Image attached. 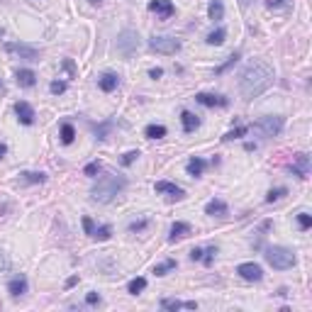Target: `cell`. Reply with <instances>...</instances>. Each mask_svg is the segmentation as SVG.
Returning <instances> with one entry per match:
<instances>
[{
	"mask_svg": "<svg viewBox=\"0 0 312 312\" xmlns=\"http://www.w3.org/2000/svg\"><path fill=\"white\" fill-rule=\"evenodd\" d=\"M271 83H273V68L263 61H251L239 78V90L244 100H251V98H258Z\"/></svg>",
	"mask_w": 312,
	"mask_h": 312,
	"instance_id": "obj_1",
	"label": "cell"
},
{
	"mask_svg": "<svg viewBox=\"0 0 312 312\" xmlns=\"http://www.w3.org/2000/svg\"><path fill=\"white\" fill-rule=\"evenodd\" d=\"M127 186V178L125 176H115V173H110V176H103L93 190H90V195H93V200H98V202H110L122 188Z\"/></svg>",
	"mask_w": 312,
	"mask_h": 312,
	"instance_id": "obj_2",
	"label": "cell"
},
{
	"mask_svg": "<svg viewBox=\"0 0 312 312\" xmlns=\"http://www.w3.org/2000/svg\"><path fill=\"white\" fill-rule=\"evenodd\" d=\"M266 261L278 271H288L295 266V254L285 247H271V249H266Z\"/></svg>",
	"mask_w": 312,
	"mask_h": 312,
	"instance_id": "obj_3",
	"label": "cell"
},
{
	"mask_svg": "<svg viewBox=\"0 0 312 312\" xmlns=\"http://www.w3.org/2000/svg\"><path fill=\"white\" fill-rule=\"evenodd\" d=\"M149 49L156 52V54L171 57V54H178L181 52V42L173 39V37H151L149 39Z\"/></svg>",
	"mask_w": 312,
	"mask_h": 312,
	"instance_id": "obj_4",
	"label": "cell"
},
{
	"mask_svg": "<svg viewBox=\"0 0 312 312\" xmlns=\"http://www.w3.org/2000/svg\"><path fill=\"white\" fill-rule=\"evenodd\" d=\"M283 117L281 115H266V117H261L258 122H256V129L263 134V137H276V134H281L283 132Z\"/></svg>",
	"mask_w": 312,
	"mask_h": 312,
	"instance_id": "obj_5",
	"label": "cell"
},
{
	"mask_svg": "<svg viewBox=\"0 0 312 312\" xmlns=\"http://www.w3.org/2000/svg\"><path fill=\"white\" fill-rule=\"evenodd\" d=\"M137 49H139V34L132 32V29L120 32V37H117V52H120L122 57H132Z\"/></svg>",
	"mask_w": 312,
	"mask_h": 312,
	"instance_id": "obj_6",
	"label": "cell"
},
{
	"mask_svg": "<svg viewBox=\"0 0 312 312\" xmlns=\"http://www.w3.org/2000/svg\"><path fill=\"white\" fill-rule=\"evenodd\" d=\"M5 52H7V54H15V57H20V59H27V61H37V59H39V52H37V49H32V47H27V44H17V42H7V44H5Z\"/></svg>",
	"mask_w": 312,
	"mask_h": 312,
	"instance_id": "obj_7",
	"label": "cell"
},
{
	"mask_svg": "<svg viewBox=\"0 0 312 312\" xmlns=\"http://www.w3.org/2000/svg\"><path fill=\"white\" fill-rule=\"evenodd\" d=\"M237 273H239L244 281H261V278H263V271H261V266H258V263H254V261L239 263V266H237Z\"/></svg>",
	"mask_w": 312,
	"mask_h": 312,
	"instance_id": "obj_8",
	"label": "cell"
},
{
	"mask_svg": "<svg viewBox=\"0 0 312 312\" xmlns=\"http://www.w3.org/2000/svg\"><path fill=\"white\" fill-rule=\"evenodd\" d=\"M149 10L156 12L161 20H169V17L176 15V7H173L171 0H151V2H149Z\"/></svg>",
	"mask_w": 312,
	"mask_h": 312,
	"instance_id": "obj_9",
	"label": "cell"
},
{
	"mask_svg": "<svg viewBox=\"0 0 312 312\" xmlns=\"http://www.w3.org/2000/svg\"><path fill=\"white\" fill-rule=\"evenodd\" d=\"M195 100L200 105H205V108H227L229 105V100L225 95H212V93H198Z\"/></svg>",
	"mask_w": 312,
	"mask_h": 312,
	"instance_id": "obj_10",
	"label": "cell"
},
{
	"mask_svg": "<svg viewBox=\"0 0 312 312\" xmlns=\"http://www.w3.org/2000/svg\"><path fill=\"white\" fill-rule=\"evenodd\" d=\"M290 171L298 178H308V173H310V156L308 154H298L293 159V164H290Z\"/></svg>",
	"mask_w": 312,
	"mask_h": 312,
	"instance_id": "obj_11",
	"label": "cell"
},
{
	"mask_svg": "<svg viewBox=\"0 0 312 312\" xmlns=\"http://www.w3.org/2000/svg\"><path fill=\"white\" fill-rule=\"evenodd\" d=\"M15 113H17V120H20L22 125H32V122H34V110H32L29 103H25V100L15 103Z\"/></svg>",
	"mask_w": 312,
	"mask_h": 312,
	"instance_id": "obj_12",
	"label": "cell"
},
{
	"mask_svg": "<svg viewBox=\"0 0 312 312\" xmlns=\"http://www.w3.org/2000/svg\"><path fill=\"white\" fill-rule=\"evenodd\" d=\"M205 212L212 215V217H227V215H229L227 202H225V200H217V198H212V200L205 205Z\"/></svg>",
	"mask_w": 312,
	"mask_h": 312,
	"instance_id": "obj_13",
	"label": "cell"
},
{
	"mask_svg": "<svg viewBox=\"0 0 312 312\" xmlns=\"http://www.w3.org/2000/svg\"><path fill=\"white\" fill-rule=\"evenodd\" d=\"M98 85H100V90H105V93H113L117 85H120V76L117 73H103L100 78H98Z\"/></svg>",
	"mask_w": 312,
	"mask_h": 312,
	"instance_id": "obj_14",
	"label": "cell"
},
{
	"mask_svg": "<svg viewBox=\"0 0 312 312\" xmlns=\"http://www.w3.org/2000/svg\"><path fill=\"white\" fill-rule=\"evenodd\" d=\"M156 193H169V195L176 198V200L186 198V190H183V188H178L176 183H169V181H159V183H156Z\"/></svg>",
	"mask_w": 312,
	"mask_h": 312,
	"instance_id": "obj_15",
	"label": "cell"
},
{
	"mask_svg": "<svg viewBox=\"0 0 312 312\" xmlns=\"http://www.w3.org/2000/svg\"><path fill=\"white\" fill-rule=\"evenodd\" d=\"M7 290H10V295H12V298L25 295V293H27V278H25V276H15V278L7 283Z\"/></svg>",
	"mask_w": 312,
	"mask_h": 312,
	"instance_id": "obj_16",
	"label": "cell"
},
{
	"mask_svg": "<svg viewBox=\"0 0 312 312\" xmlns=\"http://www.w3.org/2000/svg\"><path fill=\"white\" fill-rule=\"evenodd\" d=\"M17 83H20L22 88H32V85L37 83V73L29 71V68H20V71H17Z\"/></svg>",
	"mask_w": 312,
	"mask_h": 312,
	"instance_id": "obj_17",
	"label": "cell"
},
{
	"mask_svg": "<svg viewBox=\"0 0 312 312\" xmlns=\"http://www.w3.org/2000/svg\"><path fill=\"white\" fill-rule=\"evenodd\" d=\"M190 234V225L188 222H173L171 225V234H169V239L171 242H176V239H183Z\"/></svg>",
	"mask_w": 312,
	"mask_h": 312,
	"instance_id": "obj_18",
	"label": "cell"
},
{
	"mask_svg": "<svg viewBox=\"0 0 312 312\" xmlns=\"http://www.w3.org/2000/svg\"><path fill=\"white\" fill-rule=\"evenodd\" d=\"M161 308L164 310H195L198 305L193 303V300H188V303H181V300H161Z\"/></svg>",
	"mask_w": 312,
	"mask_h": 312,
	"instance_id": "obj_19",
	"label": "cell"
},
{
	"mask_svg": "<svg viewBox=\"0 0 312 312\" xmlns=\"http://www.w3.org/2000/svg\"><path fill=\"white\" fill-rule=\"evenodd\" d=\"M181 122H183V129H186V132H195V129L200 127L198 115H193V113H188V110H183V113H181Z\"/></svg>",
	"mask_w": 312,
	"mask_h": 312,
	"instance_id": "obj_20",
	"label": "cell"
},
{
	"mask_svg": "<svg viewBox=\"0 0 312 312\" xmlns=\"http://www.w3.org/2000/svg\"><path fill=\"white\" fill-rule=\"evenodd\" d=\"M202 171H205V161H202L200 156H193V159L188 161V173L198 178V176H202Z\"/></svg>",
	"mask_w": 312,
	"mask_h": 312,
	"instance_id": "obj_21",
	"label": "cell"
},
{
	"mask_svg": "<svg viewBox=\"0 0 312 312\" xmlns=\"http://www.w3.org/2000/svg\"><path fill=\"white\" fill-rule=\"evenodd\" d=\"M207 15H210V20H222V15H225V5H222V0H212L210 7H207Z\"/></svg>",
	"mask_w": 312,
	"mask_h": 312,
	"instance_id": "obj_22",
	"label": "cell"
},
{
	"mask_svg": "<svg viewBox=\"0 0 312 312\" xmlns=\"http://www.w3.org/2000/svg\"><path fill=\"white\" fill-rule=\"evenodd\" d=\"M144 134H146L149 139H161V137H166V127L164 125H146Z\"/></svg>",
	"mask_w": 312,
	"mask_h": 312,
	"instance_id": "obj_23",
	"label": "cell"
},
{
	"mask_svg": "<svg viewBox=\"0 0 312 312\" xmlns=\"http://www.w3.org/2000/svg\"><path fill=\"white\" fill-rule=\"evenodd\" d=\"M225 37H227V29H215V32H210L207 34V44H212V47H220L222 42H225Z\"/></svg>",
	"mask_w": 312,
	"mask_h": 312,
	"instance_id": "obj_24",
	"label": "cell"
},
{
	"mask_svg": "<svg viewBox=\"0 0 312 312\" xmlns=\"http://www.w3.org/2000/svg\"><path fill=\"white\" fill-rule=\"evenodd\" d=\"M144 288H146V278H134V281H129V285H127V290H129L132 295H139Z\"/></svg>",
	"mask_w": 312,
	"mask_h": 312,
	"instance_id": "obj_25",
	"label": "cell"
},
{
	"mask_svg": "<svg viewBox=\"0 0 312 312\" xmlns=\"http://www.w3.org/2000/svg\"><path fill=\"white\" fill-rule=\"evenodd\" d=\"M73 139H76V129H73V125L63 122V125H61V142H63V144H71Z\"/></svg>",
	"mask_w": 312,
	"mask_h": 312,
	"instance_id": "obj_26",
	"label": "cell"
},
{
	"mask_svg": "<svg viewBox=\"0 0 312 312\" xmlns=\"http://www.w3.org/2000/svg\"><path fill=\"white\" fill-rule=\"evenodd\" d=\"M176 268V261L173 258H169V261H164V263H159V266H154V273L156 276H166L169 271H173Z\"/></svg>",
	"mask_w": 312,
	"mask_h": 312,
	"instance_id": "obj_27",
	"label": "cell"
},
{
	"mask_svg": "<svg viewBox=\"0 0 312 312\" xmlns=\"http://www.w3.org/2000/svg\"><path fill=\"white\" fill-rule=\"evenodd\" d=\"M110 234H113L110 225H103V227H98V229L93 232V239H100V242H105V239H110Z\"/></svg>",
	"mask_w": 312,
	"mask_h": 312,
	"instance_id": "obj_28",
	"label": "cell"
},
{
	"mask_svg": "<svg viewBox=\"0 0 312 312\" xmlns=\"http://www.w3.org/2000/svg\"><path fill=\"white\" fill-rule=\"evenodd\" d=\"M22 176H25L27 183H44V181H47L44 173H34V171H27V173H22Z\"/></svg>",
	"mask_w": 312,
	"mask_h": 312,
	"instance_id": "obj_29",
	"label": "cell"
},
{
	"mask_svg": "<svg viewBox=\"0 0 312 312\" xmlns=\"http://www.w3.org/2000/svg\"><path fill=\"white\" fill-rule=\"evenodd\" d=\"M283 195H288V190H285V188H276V190H268V195H266V202H276V200H281Z\"/></svg>",
	"mask_w": 312,
	"mask_h": 312,
	"instance_id": "obj_30",
	"label": "cell"
},
{
	"mask_svg": "<svg viewBox=\"0 0 312 312\" xmlns=\"http://www.w3.org/2000/svg\"><path fill=\"white\" fill-rule=\"evenodd\" d=\"M244 134H247V127H237V129L227 132L222 139H225V142H232V139H239V137H244Z\"/></svg>",
	"mask_w": 312,
	"mask_h": 312,
	"instance_id": "obj_31",
	"label": "cell"
},
{
	"mask_svg": "<svg viewBox=\"0 0 312 312\" xmlns=\"http://www.w3.org/2000/svg\"><path fill=\"white\" fill-rule=\"evenodd\" d=\"M146 227H149V220L144 217V220H134V222H129L127 229H129V232H142V229H146Z\"/></svg>",
	"mask_w": 312,
	"mask_h": 312,
	"instance_id": "obj_32",
	"label": "cell"
},
{
	"mask_svg": "<svg viewBox=\"0 0 312 312\" xmlns=\"http://www.w3.org/2000/svg\"><path fill=\"white\" fill-rule=\"evenodd\" d=\"M298 225H300L303 229H310V227H312V217L308 215V212H300V215H298Z\"/></svg>",
	"mask_w": 312,
	"mask_h": 312,
	"instance_id": "obj_33",
	"label": "cell"
},
{
	"mask_svg": "<svg viewBox=\"0 0 312 312\" xmlns=\"http://www.w3.org/2000/svg\"><path fill=\"white\" fill-rule=\"evenodd\" d=\"M215 254H217V247H210V249L202 251V261H205V266H210V263L215 261Z\"/></svg>",
	"mask_w": 312,
	"mask_h": 312,
	"instance_id": "obj_34",
	"label": "cell"
},
{
	"mask_svg": "<svg viewBox=\"0 0 312 312\" xmlns=\"http://www.w3.org/2000/svg\"><path fill=\"white\" fill-rule=\"evenodd\" d=\"M49 90H52L54 95H61L63 90H66V83H63V81H52V85H49Z\"/></svg>",
	"mask_w": 312,
	"mask_h": 312,
	"instance_id": "obj_35",
	"label": "cell"
},
{
	"mask_svg": "<svg viewBox=\"0 0 312 312\" xmlns=\"http://www.w3.org/2000/svg\"><path fill=\"white\" fill-rule=\"evenodd\" d=\"M237 59H239V54H237V52H234V54H232V57H229V59H227V63H222V66H220V68H217V73H225V71H227V68H229V66H234V63H237Z\"/></svg>",
	"mask_w": 312,
	"mask_h": 312,
	"instance_id": "obj_36",
	"label": "cell"
},
{
	"mask_svg": "<svg viewBox=\"0 0 312 312\" xmlns=\"http://www.w3.org/2000/svg\"><path fill=\"white\" fill-rule=\"evenodd\" d=\"M98 171H100V164H98V161H93V164H88V166H85V171H83V173H85V176H95Z\"/></svg>",
	"mask_w": 312,
	"mask_h": 312,
	"instance_id": "obj_37",
	"label": "cell"
},
{
	"mask_svg": "<svg viewBox=\"0 0 312 312\" xmlns=\"http://www.w3.org/2000/svg\"><path fill=\"white\" fill-rule=\"evenodd\" d=\"M83 229H85V234H90V237H93L95 225H93V220H90V217H83Z\"/></svg>",
	"mask_w": 312,
	"mask_h": 312,
	"instance_id": "obj_38",
	"label": "cell"
},
{
	"mask_svg": "<svg viewBox=\"0 0 312 312\" xmlns=\"http://www.w3.org/2000/svg\"><path fill=\"white\" fill-rule=\"evenodd\" d=\"M137 156H139V151H127L125 156H122V166H129V164H132Z\"/></svg>",
	"mask_w": 312,
	"mask_h": 312,
	"instance_id": "obj_39",
	"label": "cell"
},
{
	"mask_svg": "<svg viewBox=\"0 0 312 312\" xmlns=\"http://www.w3.org/2000/svg\"><path fill=\"white\" fill-rule=\"evenodd\" d=\"M85 303H88V305H100V295H98V293H88V295H85Z\"/></svg>",
	"mask_w": 312,
	"mask_h": 312,
	"instance_id": "obj_40",
	"label": "cell"
},
{
	"mask_svg": "<svg viewBox=\"0 0 312 312\" xmlns=\"http://www.w3.org/2000/svg\"><path fill=\"white\" fill-rule=\"evenodd\" d=\"M7 266H10V261H7V258H5V254L0 251V273H2V271H7Z\"/></svg>",
	"mask_w": 312,
	"mask_h": 312,
	"instance_id": "obj_41",
	"label": "cell"
},
{
	"mask_svg": "<svg viewBox=\"0 0 312 312\" xmlns=\"http://www.w3.org/2000/svg\"><path fill=\"white\" fill-rule=\"evenodd\" d=\"M190 258L193 261H202V249H193L190 251Z\"/></svg>",
	"mask_w": 312,
	"mask_h": 312,
	"instance_id": "obj_42",
	"label": "cell"
},
{
	"mask_svg": "<svg viewBox=\"0 0 312 312\" xmlns=\"http://www.w3.org/2000/svg\"><path fill=\"white\" fill-rule=\"evenodd\" d=\"M149 76H151V78H161V76H164V71H161V68H151V71H149Z\"/></svg>",
	"mask_w": 312,
	"mask_h": 312,
	"instance_id": "obj_43",
	"label": "cell"
},
{
	"mask_svg": "<svg viewBox=\"0 0 312 312\" xmlns=\"http://www.w3.org/2000/svg\"><path fill=\"white\" fill-rule=\"evenodd\" d=\"M283 2H285V0H266L268 7H278V5H283Z\"/></svg>",
	"mask_w": 312,
	"mask_h": 312,
	"instance_id": "obj_44",
	"label": "cell"
},
{
	"mask_svg": "<svg viewBox=\"0 0 312 312\" xmlns=\"http://www.w3.org/2000/svg\"><path fill=\"white\" fill-rule=\"evenodd\" d=\"M5 154H7V146H5V144H2V142H0V159H2V156H5Z\"/></svg>",
	"mask_w": 312,
	"mask_h": 312,
	"instance_id": "obj_45",
	"label": "cell"
},
{
	"mask_svg": "<svg viewBox=\"0 0 312 312\" xmlns=\"http://www.w3.org/2000/svg\"><path fill=\"white\" fill-rule=\"evenodd\" d=\"M2 93H5V85H2V81H0V95H2Z\"/></svg>",
	"mask_w": 312,
	"mask_h": 312,
	"instance_id": "obj_46",
	"label": "cell"
},
{
	"mask_svg": "<svg viewBox=\"0 0 312 312\" xmlns=\"http://www.w3.org/2000/svg\"><path fill=\"white\" fill-rule=\"evenodd\" d=\"M90 2H93V5H98V2H103V0H90Z\"/></svg>",
	"mask_w": 312,
	"mask_h": 312,
	"instance_id": "obj_47",
	"label": "cell"
},
{
	"mask_svg": "<svg viewBox=\"0 0 312 312\" xmlns=\"http://www.w3.org/2000/svg\"><path fill=\"white\" fill-rule=\"evenodd\" d=\"M2 210H5V207H0V212H2Z\"/></svg>",
	"mask_w": 312,
	"mask_h": 312,
	"instance_id": "obj_48",
	"label": "cell"
}]
</instances>
